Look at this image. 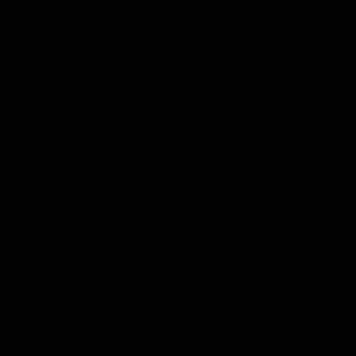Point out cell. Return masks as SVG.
Instances as JSON below:
<instances>
[]
</instances>
